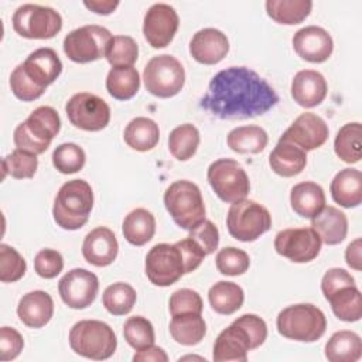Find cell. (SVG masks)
<instances>
[{
	"label": "cell",
	"instance_id": "36",
	"mask_svg": "<svg viewBox=\"0 0 362 362\" xmlns=\"http://www.w3.org/2000/svg\"><path fill=\"white\" fill-rule=\"evenodd\" d=\"M140 88V76L133 66H112L106 76V89L117 100L132 99Z\"/></svg>",
	"mask_w": 362,
	"mask_h": 362
},
{
	"label": "cell",
	"instance_id": "29",
	"mask_svg": "<svg viewBox=\"0 0 362 362\" xmlns=\"http://www.w3.org/2000/svg\"><path fill=\"white\" fill-rule=\"evenodd\" d=\"M122 232L130 245L143 246L156 233V218L146 208H136L124 216Z\"/></svg>",
	"mask_w": 362,
	"mask_h": 362
},
{
	"label": "cell",
	"instance_id": "53",
	"mask_svg": "<svg viewBox=\"0 0 362 362\" xmlns=\"http://www.w3.org/2000/svg\"><path fill=\"white\" fill-rule=\"evenodd\" d=\"M238 324H240L246 332L249 334L252 339L253 349L259 348L267 338V325L263 318H260L256 314H243L239 318L235 320Z\"/></svg>",
	"mask_w": 362,
	"mask_h": 362
},
{
	"label": "cell",
	"instance_id": "4",
	"mask_svg": "<svg viewBox=\"0 0 362 362\" xmlns=\"http://www.w3.org/2000/svg\"><path fill=\"white\" fill-rule=\"evenodd\" d=\"M281 337L298 342H315L327 329L324 313L314 304L301 303L283 308L276 320Z\"/></svg>",
	"mask_w": 362,
	"mask_h": 362
},
{
	"label": "cell",
	"instance_id": "14",
	"mask_svg": "<svg viewBox=\"0 0 362 362\" xmlns=\"http://www.w3.org/2000/svg\"><path fill=\"white\" fill-rule=\"evenodd\" d=\"M321 245L322 242L313 228L283 229L274 238L276 252L294 263L314 260L320 255Z\"/></svg>",
	"mask_w": 362,
	"mask_h": 362
},
{
	"label": "cell",
	"instance_id": "18",
	"mask_svg": "<svg viewBox=\"0 0 362 362\" xmlns=\"http://www.w3.org/2000/svg\"><path fill=\"white\" fill-rule=\"evenodd\" d=\"M293 48L296 54L308 62H325L334 49L332 37L327 30L318 25H307L293 35Z\"/></svg>",
	"mask_w": 362,
	"mask_h": 362
},
{
	"label": "cell",
	"instance_id": "28",
	"mask_svg": "<svg viewBox=\"0 0 362 362\" xmlns=\"http://www.w3.org/2000/svg\"><path fill=\"white\" fill-rule=\"evenodd\" d=\"M290 204L297 215L311 219L325 206L324 189L313 181L298 182L291 188Z\"/></svg>",
	"mask_w": 362,
	"mask_h": 362
},
{
	"label": "cell",
	"instance_id": "19",
	"mask_svg": "<svg viewBox=\"0 0 362 362\" xmlns=\"http://www.w3.org/2000/svg\"><path fill=\"white\" fill-rule=\"evenodd\" d=\"M228 52V37L218 28H202L197 31L189 41L191 57L204 65H215L221 62Z\"/></svg>",
	"mask_w": 362,
	"mask_h": 362
},
{
	"label": "cell",
	"instance_id": "26",
	"mask_svg": "<svg viewBox=\"0 0 362 362\" xmlns=\"http://www.w3.org/2000/svg\"><path fill=\"white\" fill-rule=\"evenodd\" d=\"M311 228L317 232L322 243L334 246L339 245L346 238L348 219L338 208L325 205L314 218H311Z\"/></svg>",
	"mask_w": 362,
	"mask_h": 362
},
{
	"label": "cell",
	"instance_id": "7",
	"mask_svg": "<svg viewBox=\"0 0 362 362\" xmlns=\"http://www.w3.org/2000/svg\"><path fill=\"white\" fill-rule=\"evenodd\" d=\"M229 235L240 242H253L272 228V215L259 202L242 199L233 202L226 215Z\"/></svg>",
	"mask_w": 362,
	"mask_h": 362
},
{
	"label": "cell",
	"instance_id": "9",
	"mask_svg": "<svg viewBox=\"0 0 362 362\" xmlns=\"http://www.w3.org/2000/svg\"><path fill=\"white\" fill-rule=\"evenodd\" d=\"M14 31L28 40H49L62 28V17L51 7L27 3L11 17Z\"/></svg>",
	"mask_w": 362,
	"mask_h": 362
},
{
	"label": "cell",
	"instance_id": "45",
	"mask_svg": "<svg viewBox=\"0 0 362 362\" xmlns=\"http://www.w3.org/2000/svg\"><path fill=\"white\" fill-rule=\"evenodd\" d=\"M216 269L225 276H240L247 272L250 266L249 255L235 246L221 249L215 257Z\"/></svg>",
	"mask_w": 362,
	"mask_h": 362
},
{
	"label": "cell",
	"instance_id": "55",
	"mask_svg": "<svg viewBox=\"0 0 362 362\" xmlns=\"http://www.w3.org/2000/svg\"><path fill=\"white\" fill-rule=\"evenodd\" d=\"M133 361L134 362H167L168 356L163 348L150 345L144 349L137 351L133 355Z\"/></svg>",
	"mask_w": 362,
	"mask_h": 362
},
{
	"label": "cell",
	"instance_id": "32",
	"mask_svg": "<svg viewBox=\"0 0 362 362\" xmlns=\"http://www.w3.org/2000/svg\"><path fill=\"white\" fill-rule=\"evenodd\" d=\"M269 136L260 126H239L229 132L228 147L239 154H259L267 146Z\"/></svg>",
	"mask_w": 362,
	"mask_h": 362
},
{
	"label": "cell",
	"instance_id": "5",
	"mask_svg": "<svg viewBox=\"0 0 362 362\" xmlns=\"http://www.w3.org/2000/svg\"><path fill=\"white\" fill-rule=\"evenodd\" d=\"M68 339L75 354L93 361L109 359L117 348L113 329L99 320H81L75 322Z\"/></svg>",
	"mask_w": 362,
	"mask_h": 362
},
{
	"label": "cell",
	"instance_id": "8",
	"mask_svg": "<svg viewBox=\"0 0 362 362\" xmlns=\"http://www.w3.org/2000/svg\"><path fill=\"white\" fill-rule=\"evenodd\" d=\"M206 180L216 197L228 204L245 199L250 191V181L245 168L233 158H219L211 163Z\"/></svg>",
	"mask_w": 362,
	"mask_h": 362
},
{
	"label": "cell",
	"instance_id": "25",
	"mask_svg": "<svg viewBox=\"0 0 362 362\" xmlns=\"http://www.w3.org/2000/svg\"><path fill=\"white\" fill-rule=\"evenodd\" d=\"M270 168L280 177H294L303 173L307 165V153L297 144L279 139L269 156Z\"/></svg>",
	"mask_w": 362,
	"mask_h": 362
},
{
	"label": "cell",
	"instance_id": "20",
	"mask_svg": "<svg viewBox=\"0 0 362 362\" xmlns=\"http://www.w3.org/2000/svg\"><path fill=\"white\" fill-rule=\"evenodd\" d=\"M250 349H253V345L249 334L240 324L233 321L216 337L214 344L212 359L215 362H245L247 359V351Z\"/></svg>",
	"mask_w": 362,
	"mask_h": 362
},
{
	"label": "cell",
	"instance_id": "38",
	"mask_svg": "<svg viewBox=\"0 0 362 362\" xmlns=\"http://www.w3.org/2000/svg\"><path fill=\"white\" fill-rule=\"evenodd\" d=\"M332 313L337 318L345 322L359 321L362 317V296L355 286H346L335 291L328 298Z\"/></svg>",
	"mask_w": 362,
	"mask_h": 362
},
{
	"label": "cell",
	"instance_id": "31",
	"mask_svg": "<svg viewBox=\"0 0 362 362\" xmlns=\"http://www.w3.org/2000/svg\"><path fill=\"white\" fill-rule=\"evenodd\" d=\"M361 355L362 341L354 331H337L325 344V358L329 362H356Z\"/></svg>",
	"mask_w": 362,
	"mask_h": 362
},
{
	"label": "cell",
	"instance_id": "13",
	"mask_svg": "<svg viewBox=\"0 0 362 362\" xmlns=\"http://www.w3.org/2000/svg\"><path fill=\"white\" fill-rule=\"evenodd\" d=\"M65 112L72 126L86 132H99L110 122L109 105L89 92H79L71 96L65 105Z\"/></svg>",
	"mask_w": 362,
	"mask_h": 362
},
{
	"label": "cell",
	"instance_id": "24",
	"mask_svg": "<svg viewBox=\"0 0 362 362\" xmlns=\"http://www.w3.org/2000/svg\"><path fill=\"white\" fill-rule=\"evenodd\" d=\"M17 315L28 328H42L54 315L52 297L44 290H34L24 294L18 301Z\"/></svg>",
	"mask_w": 362,
	"mask_h": 362
},
{
	"label": "cell",
	"instance_id": "17",
	"mask_svg": "<svg viewBox=\"0 0 362 362\" xmlns=\"http://www.w3.org/2000/svg\"><path fill=\"white\" fill-rule=\"evenodd\" d=\"M328 134L329 130L325 120L315 113L305 112L290 124L281 134V139L297 144L307 153L321 147L327 141Z\"/></svg>",
	"mask_w": 362,
	"mask_h": 362
},
{
	"label": "cell",
	"instance_id": "48",
	"mask_svg": "<svg viewBox=\"0 0 362 362\" xmlns=\"http://www.w3.org/2000/svg\"><path fill=\"white\" fill-rule=\"evenodd\" d=\"M10 88L13 95L23 102H33L41 98L45 92V89L38 88L34 82L30 81V78L24 74L21 64H18L10 75Z\"/></svg>",
	"mask_w": 362,
	"mask_h": 362
},
{
	"label": "cell",
	"instance_id": "16",
	"mask_svg": "<svg viewBox=\"0 0 362 362\" xmlns=\"http://www.w3.org/2000/svg\"><path fill=\"white\" fill-rule=\"evenodd\" d=\"M180 25V17L174 7L165 3L153 4L144 14L143 34L153 48L167 47Z\"/></svg>",
	"mask_w": 362,
	"mask_h": 362
},
{
	"label": "cell",
	"instance_id": "2",
	"mask_svg": "<svg viewBox=\"0 0 362 362\" xmlns=\"http://www.w3.org/2000/svg\"><path fill=\"white\" fill-rule=\"evenodd\" d=\"M93 208V191L85 180H71L58 189L52 216L55 223L65 230L81 229L89 219Z\"/></svg>",
	"mask_w": 362,
	"mask_h": 362
},
{
	"label": "cell",
	"instance_id": "33",
	"mask_svg": "<svg viewBox=\"0 0 362 362\" xmlns=\"http://www.w3.org/2000/svg\"><path fill=\"white\" fill-rule=\"evenodd\" d=\"M208 301L215 313L230 315L242 307L245 301V293L239 284L221 280L209 288Z\"/></svg>",
	"mask_w": 362,
	"mask_h": 362
},
{
	"label": "cell",
	"instance_id": "39",
	"mask_svg": "<svg viewBox=\"0 0 362 362\" xmlns=\"http://www.w3.org/2000/svg\"><path fill=\"white\" fill-rule=\"evenodd\" d=\"M199 146V132L191 123L177 126L170 132L168 150L178 161L189 160Z\"/></svg>",
	"mask_w": 362,
	"mask_h": 362
},
{
	"label": "cell",
	"instance_id": "54",
	"mask_svg": "<svg viewBox=\"0 0 362 362\" xmlns=\"http://www.w3.org/2000/svg\"><path fill=\"white\" fill-rule=\"evenodd\" d=\"M175 245H177V247L180 249L181 255H182L184 266H185V274L198 269L199 264L202 263L204 257L206 256L204 253V250L191 238L181 239V240L175 242Z\"/></svg>",
	"mask_w": 362,
	"mask_h": 362
},
{
	"label": "cell",
	"instance_id": "1",
	"mask_svg": "<svg viewBox=\"0 0 362 362\" xmlns=\"http://www.w3.org/2000/svg\"><path fill=\"white\" fill-rule=\"evenodd\" d=\"M279 102L272 85L247 66H229L209 82L199 106L218 119H252Z\"/></svg>",
	"mask_w": 362,
	"mask_h": 362
},
{
	"label": "cell",
	"instance_id": "56",
	"mask_svg": "<svg viewBox=\"0 0 362 362\" xmlns=\"http://www.w3.org/2000/svg\"><path fill=\"white\" fill-rule=\"evenodd\" d=\"M361 249H362V240L361 238H356L355 240H352L348 246H346V250H345V262L346 264L359 272L362 269V257H361Z\"/></svg>",
	"mask_w": 362,
	"mask_h": 362
},
{
	"label": "cell",
	"instance_id": "40",
	"mask_svg": "<svg viewBox=\"0 0 362 362\" xmlns=\"http://www.w3.org/2000/svg\"><path fill=\"white\" fill-rule=\"evenodd\" d=\"M136 290L123 281L113 283L106 287L102 294V304L107 313L113 315H126L136 304Z\"/></svg>",
	"mask_w": 362,
	"mask_h": 362
},
{
	"label": "cell",
	"instance_id": "6",
	"mask_svg": "<svg viewBox=\"0 0 362 362\" xmlns=\"http://www.w3.org/2000/svg\"><path fill=\"white\" fill-rule=\"evenodd\" d=\"M164 205L175 225L191 230L205 221V205L201 189L188 180H178L164 192Z\"/></svg>",
	"mask_w": 362,
	"mask_h": 362
},
{
	"label": "cell",
	"instance_id": "46",
	"mask_svg": "<svg viewBox=\"0 0 362 362\" xmlns=\"http://www.w3.org/2000/svg\"><path fill=\"white\" fill-rule=\"evenodd\" d=\"M27 270L24 257L11 246L0 245V280L3 283H14L20 280Z\"/></svg>",
	"mask_w": 362,
	"mask_h": 362
},
{
	"label": "cell",
	"instance_id": "3",
	"mask_svg": "<svg viewBox=\"0 0 362 362\" xmlns=\"http://www.w3.org/2000/svg\"><path fill=\"white\" fill-rule=\"evenodd\" d=\"M59 129L58 112L51 106H40L16 127L13 141L17 148L38 156L47 151Z\"/></svg>",
	"mask_w": 362,
	"mask_h": 362
},
{
	"label": "cell",
	"instance_id": "47",
	"mask_svg": "<svg viewBox=\"0 0 362 362\" xmlns=\"http://www.w3.org/2000/svg\"><path fill=\"white\" fill-rule=\"evenodd\" d=\"M202 307L201 296L191 288H180L174 291L168 301L171 317L181 314H201Z\"/></svg>",
	"mask_w": 362,
	"mask_h": 362
},
{
	"label": "cell",
	"instance_id": "23",
	"mask_svg": "<svg viewBox=\"0 0 362 362\" xmlns=\"http://www.w3.org/2000/svg\"><path fill=\"white\" fill-rule=\"evenodd\" d=\"M328 85L322 74L314 69L298 71L291 81V98L305 109L318 106L327 96Z\"/></svg>",
	"mask_w": 362,
	"mask_h": 362
},
{
	"label": "cell",
	"instance_id": "21",
	"mask_svg": "<svg viewBox=\"0 0 362 362\" xmlns=\"http://www.w3.org/2000/svg\"><path fill=\"white\" fill-rule=\"evenodd\" d=\"M21 65L30 81L41 89H47L62 72V62L58 54L48 47L33 51Z\"/></svg>",
	"mask_w": 362,
	"mask_h": 362
},
{
	"label": "cell",
	"instance_id": "11",
	"mask_svg": "<svg viewBox=\"0 0 362 362\" xmlns=\"http://www.w3.org/2000/svg\"><path fill=\"white\" fill-rule=\"evenodd\" d=\"M112 37L110 31L102 25H82L65 35L64 52L74 62H93L105 57Z\"/></svg>",
	"mask_w": 362,
	"mask_h": 362
},
{
	"label": "cell",
	"instance_id": "15",
	"mask_svg": "<svg viewBox=\"0 0 362 362\" xmlns=\"http://www.w3.org/2000/svg\"><path fill=\"white\" fill-rule=\"evenodd\" d=\"M99 279L86 269H72L58 283L61 300L74 310L89 307L98 294Z\"/></svg>",
	"mask_w": 362,
	"mask_h": 362
},
{
	"label": "cell",
	"instance_id": "10",
	"mask_svg": "<svg viewBox=\"0 0 362 362\" xmlns=\"http://www.w3.org/2000/svg\"><path fill=\"white\" fill-rule=\"evenodd\" d=\"M143 81L151 95L163 99L173 98L180 93L185 83V71L175 57L161 54L146 64Z\"/></svg>",
	"mask_w": 362,
	"mask_h": 362
},
{
	"label": "cell",
	"instance_id": "34",
	"mask_svg": "<svg viewBox=\"0 0 362 362\" xmlns=\"http://www.w3.org/2000/svg\"><path fill=\"white\" fill-rule=\"evenodd\" d=\"M267 16L279 24L296 25L303 23L311 13L313 1L310 0H267Z\"/></svg>",
	"mask_w": 362,
	"mask_h": 362
},
{
	"label": "cell",
	"instance_id": "12",
	"mask_svg": "<svg viewBox=\"0 0 362 362\" xmlns=\"http://www.w3.org/2000/svg\"><path fill=\"white\" fill-rule=\"evenodd\" d=\"M144 270L147 279L154 286L168 287L178 281L185 274V266L177 245H154L146 255Z\"/></svg>",
	"mask_w": 362,
	"mask_h": 362
},
{
	"label": "cell",
	"instance_id": "37",
	"mask_svg": "<svg viewBox=\"0 0 362 362\" xmlns=\"http://www.w3.org/2000/svg\"><path fill=\"white\" fill-rule=\"evenodd\" d=\"M335 154L348 164L358 163L362 156V126L359 122L344 124L334 140Z\"/></svg>",
	"mask_w": 362,
	"mask_h": 362
},
{
	"label": "cell",
	"instance_id": "43",
	"mask_svg": "<svg viewBox=\"0 0 362 362\" xmlns=\"http://www.w3.org/2000/svg\"><path fill=\"white\" fill-rule=\"evenodd\" d=\"M38 168V158L35 154L16 148L3 158V178L8 174L13 178H33Z\"/></svg>",
	"mask_w": 362,
	"mask_h": 362
},
{
	"label": "cell",
	"instance_id": "51",
	"mask_svg": "<svg viewBox=\"0 0 362 362\" xmlns=\"http://www.w3.org/2000/svg\"><path fill=\"white\" fill-rule=\"evenodd\" d=\"M24 339L21 334L11 327L0 328V359L1 361H13L23 351Z\"/></svg>",
	"mask_w": 362,
	"mask_h": 362
},
{
	"label": "cell",
	"instance_id": "44",
	"mask_svg": "<svg viewBox=\"0 0 362 362\" xmlns=\"http://www.w3.org/2000/svg\"><path fill=\"white\" fill-rule=\"evenodd\" d=\"M86 154L75 143H62L52 153V164L61 174H74L83 168Z\"/></svg>",
	"mask_w": 362,
	"mask_h": 362
},
{
	"label": "cell",
	"instance_id": "42",
	"mask_svg": "<svg viewBox=\"0 0 362 362\" xmlns=\"http://www.w3.org/2000/svg\"><path fill=\"white\" fill-rule=\"evenodd\" d=\"M123 337L126 342L136 351L154 345V328L153 324L141 315L129 317L123 325Z\"/></svg>",
	"mask_w": 362,
	"mask_h": 362
},
{
	"label": "cell",
	"instance_id": "22",
	"mask_svg": "<svg viewBox=\"0 0 362 362\" xmlns=\"http://www.w3.org/2000/svg\"><path fill=\"white\" fill-rule=\"evenodd\" d=\"M117 239L113 230L106 226H98L92 229L85 236L82 243L83 259L96 267L112 264L117 257Z\"/></svg>",
	"mask_w": 362,
	"mask_h": 362
},
{
	"label": "cell",
	"instance_id": "30",
	"mask_svg": "<svg viewBox=\"0 0 362 362\" xmlns=\"http://www.w3.org/2000/svg\"><path fill=\"white\" fill-rule=\"evenodd\" d=\"M124 143L136 151L153 150L160 139L158 124L150 117H134L124 127Z\"/></svg>",
	"mask_w": 362,
	"mask_h": 362
},
{
	"label": "cell",
	"instance_id": "41",
	"mask_svg": "<svg viewBox=\"0 0 362 362\" xmlns=\"http://www.w3.org/2000/svg\"><path fill=\"white\" fill-rule=\"evenodd\" d=\"M105 57L112 66H133L139 57L137 42L129 35H113Z\"/></svg>",
	"mask_w": 362,
	"mask_h": 362
},
{
	"label": "cell",
	"instance_id": "35",
	"mask_svg": "<svg viewBox=\"0 0 362 362\" xmlns=\"http://www.w3.org/2000/svg\"><path fill=\"white\" fill-rule=\"evenodd\" d=\"M170 334L177 344L192 346L199 344L205 334L206 325L201 314H181L173 317L170 322Z\"/></svg>",
	"mask_w": 362,
	"mask_h": 362
},
{
	"label": "cell",
	"instance_id": "50",
	"mask_svg": "<svg viewBox=\"0 0 362 362\" xmlns=\"http://www.w3.org/2000/svg\"><path fill=\"white\" fill-rule=\"evenodd\" d=\"M188 238H191L205 255H211L218 249L219 243V232L215 223L209 219L202 221L198 226L189 230Z\"/></svg>",
	"mask_w": 362,
	"mask_h": 362
},
{
	"label": "cell",
	"instance_id": "57",
	"mask_svg": "<svg viewBox=\"0 0 362 362\" xmlns=\"http://www.w3.org/2000/svg\"><path fill=\"white\" fill-rule=\"evenodd\" d=\"M119 4L120 3L117 0H115V1L113 0H90V1L86 0V1H83V6L88 10L93 11L96 14H103V16L113 13Z\"/></svg>",
	"mask_w": 362,
	"mask_h": 362
},
{
	"label": "cell",
	"instance_id": "49",
	"mask_svg": "<svg viewBox=\"0 0 362 362\" xmlns=\"http://www.w3.org/2000/svg\"><path fill=\"white\" fill-rule=\"evenodd\" d=\"M64 269V259L58 250L41 249L34 257V270L42 279H54Z\"/></svg>",
	"mask_w": 362,
	"mask_h": 362
},
{
	"label": "cell",
	"instance_id": "52",
	"mask_svg": "<svg viewBox=\"0 0 362 362\" xmlns=\"http://www.w3.org/2000/svg\"><path fill=\"white\" fill-rule=\"evenodd\" d=\"M346 286H355V279L345 269H339V267L328 269L321 279V291L327 300L335 291Z\"/></svg>",
	"mask_w": 362,
	"mask_h": 362
},
{
	"label": "cell",
	"instance_id": "27",
	"mask_svg": "<svg viewBox=\"0 0 362 362\" xmlns=\"http://www.w3.org/2000/svg\"><path fill=\"white\" fill-rule=\"evenodd\" d=\"M331 197L344 208H356L362 202V174L356 168H344L331 181Z\"/></svg>",
	"mask_w": 362,
	"mask_h": 362
}]
</instances>
